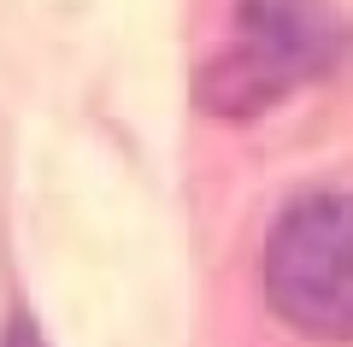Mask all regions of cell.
I'll list each match as a JSON object with an SVG mask.
<instances>
[{
	"instance_id": "6da1fadb",
	"label": "cell",
	"mask_w": 353,
	"mask_h": 347,
	"mask_svg": "<svg viewBox=\"0 0 353 347\" xmlns=\"http://www.w3.org/2000/svg\"><path fill=\"white\" fill-rule=\"evenodd\" d=\"M347 53V18L336 0H236V48L212 53L194 77V106L253 124L289 88L336 71Z\"/></svg>"
},
{
	"instance_id": "7a4b0ae2",
	"label": "cell",
	"mask_w": 353,
	"mask_h": 347,
	"mask_svg": "<svg viewBox=\"0 0 353 347\" xmlns=\"http://www.w3.org/2000/svg\"><path fill=\"white\" fill-rule=\"evenodd\" d=\"M265 295L294 330L353 341V195L312 188L265 236Z\"/></svg>"
},
{
	"instance_id": "3957f363",
	"label": "cell",
	"mask_w": 353,
	"mask_h": 347,
	"mask_svg": "<svg viewBox=\"0 0 353 347\" xmlns=\"http://www.w3.org/2000/svg\"><path fill=\"white\" fill-rule=\"evenodd\" d=\"M0 347H48V341H41L36 318H30L24 306H12V312H6V324H0Z\"/></svg>"
}]
</instances>
